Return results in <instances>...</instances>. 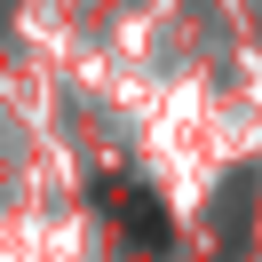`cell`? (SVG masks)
I'll list each match as a JSON object with an SVG mask.
<instances>
[{
	"label": "cell",
	"instance_id": "6da1fadb",
	"mask_svg": "<svg viewBox=\"0 0 262 262\" xmlns=\"http://www.w3.org/2000/svg\"><path fill=\"white\" fill-rule=\"evenodd\" d=\"M96 199H103V214H112V223L127 230L135 246H151V254H159V246L175 238V223H167V207H159V199L143 191V183H127V175H103V183H96Z\"/></svg>",
	"mask_w": 262,
	"mask_h": 262
}]
</instances>
